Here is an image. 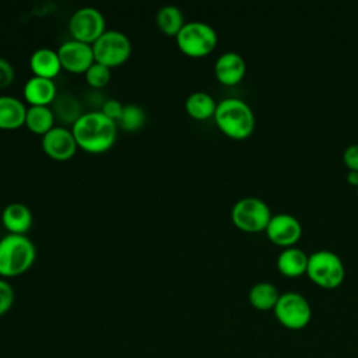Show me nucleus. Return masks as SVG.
<instances>
[{
	"label": "nucleus",
	"instance_id": "f257e3e1",
	"mask_svg": "<svg viewBox=\"0 0 358 358\" xmlns=\"http://www.w3.org/2000/svg\"><path fill=\"white\" fill-rule=\"evenodd\" d=\"M78 148L101 154L108 151L117 138V123L98 110L84 112L71 126Z\"/></svg>",
	"mask_w": 358,
	"mask_h": 358
},
{
	"label": "nucleus",
	"instance_id": "f03ea898",
	"mask_svg": "<svg viewBox=\"0 0 358 358\" xmlns=\"http://www.w3.org/2000/svg\"><path fill=\"white\" fill-rule=\"evenodd\" d=\"M214 120L218 129L234 140L248 138L255 130V113L239 98H224L217 103Z\"/></svg>",
	"mask_w": 358,
	"mask_h": 358
},
{
	"label": "nucleus",
	"instance_id": "7ed1b4c3",
	"mask_svg": "<svg viewBox=\"0 0 358 358\" xmlns=\"http://www.w3.org/2000/svg\"><path fill=\"white\" fill-rule=\"evenodd\" d=\"M36 248L27 235L7 234L0 239V277L21 275L31 268Z\"/></svg>",
	"mask_w": 358,
	"mask_h": 358
},
{
	"label": "nucleus",
	"instance_id": "20e7f679",
	"mask_svg": "<svg viewBox=\"0 0 358 358\" xmlns=\"http://www.w3.org/2000/svg\"><path fill=\"white\" fill-rule=\"evenodd\" d=\"M175 39L179 50L186 56L203 57L215 49L218 35L207 22L187 21Z\"/></svg>",
	"mask_w": 358,
	"mask_h": 358
},
{
	"label": "nucleus",
	"instance_id": "39448f33",
	"mask_svg": "<svg viewBox=\"0 0 358 358\" xmlns=\"http://www.w3.org/2000/svg\"><path fill=\"white\" fill-rule=\"evenodd\" d=\"M306 274L316 285L324 289H333L343 282L345 268L337 253L331 250H316L309 255Z\"/></svg>",
	"mask_w": 358,
	"mask_h": 358
},
{
	"label": "nucleus",
	"instance_id": "423d86ee",
	"mask_svg": "<svg viewBox=\"0 0 358 358\" xmlns=\"http://www.w3.org/2000/svg\"><path fill=\"white\" fill-rule=\"evenodd\" d=\"M271 217L268 204L264 200L252 196L239 199L231 210L234 225L245 232L266 231Z\"/></svg>",
	"mask_w": 358,
	"mask_h": 358
},
{
	"label": "nucleus",
	"instance_id": "0eeeda50",
	"mask_svg": "<svg viewBox=\"0 0 358 358\" xmlns=\"http://www.w3.org/2000/svg\"><path fill=\"white\" fill-rule=\"evenodd\" d=\"M95 62L106 67H117L123 64L131 55V42L129 36L117 29H106L92 43Z\"/></svg>",
	"mask_w": 358,
	"mask_h": 358
},
{
	"label": "nucleus",
	"instance_id": "6e6552de",
	"mask_svg": "<svg viewBox=\"0 0 358 358\" xmlns=\"http://www.w3.org/2000/svg\"><path fill=\"white\" fill-rule=\"evenodd\" d=\"M273 310L275 319L289 330H301L312 319V308L308 299L295 291L282 292Z\"/></svg>",
	"mask_w": 358,
	"mask_h": 358
},
{
	"label": "nucleus",
	"instance_id": "1a4fd4ad",
	"mask_svg": "<svg viewBox=\"0 0 358 358\" xmlns=\"http://www.w3.org/2000/svg\"><path fill=\"white\" fill-rule=\"evenodd\" d=\"M106 31L103 14L91 6H84L73 11L69 20L71 39L92 45Z\"/></svg>",
	"mask_w": 358,
	"mask_h": 358
},
{
	"label": "nucleus",
	"instance_id": "9d476101",
	"mask_svg": "<svg viewBox=\"0 0 358 358\" xmlns=\"http://www.w3.org/2000/svg\"><path fill=\"white\" fill-rule=\"evenodd\" d=\"M41 144L43 152L55 161H69L78 150L71 129L62 124H56L48 133H45Z\"/></svg>",
	"mask_w": 358,
	"mask_h": 358
},
{
	"label": "nucleus",
	"instance_id": "9b49d317",
	"mask_svg": "<svg viewBox=\"0 0 358 358\" xmlns=\"http://www.w3.org/2000/svg\"><path fill=\"white\" fill-rule=\"evenodd\" d=\"M57 55L62 63V69L74 74H84L95 62L92 45L76 39L63 42L57 48Z\"/></svg>",
	"mask_w": 358,
	"mask_h": 358
},
{
	"label": "nucleus",
	"instance_id": "f8f14e48",
	"mask_svg": "<svg viewBox=\"0 0 358 358\" xmlns=\"http://www.w3.org/2000/svg\"><path fill=\"white\" fill-rule=\"evenodd\" d=\"M266 235L273 243L289 248L301 239L302 225L294 215L280 213L271 217L266 228Z\"/></svg>",
	"mask_w": 358,
	"mask_h": 358
},
{
	"label": "nucleus",
	"instance_id": "ddd939ff",
	"mask_svg": "<svg viewBox=\"0 0 358 358\" xmlns=\"http://www.w3.org/2000/svg\"><path fill=\"white\" fill-rule=\"evenodd\" d=\"M215 78L224 85L241 83L246 74V62L236 52L221 53L214 63Z\"/></svg>",
	"mask_w": 358,
	"mask_h": 358
},
{
	"label": "nucleus",
	"instance_id": "4468645a",
	"mask_svg": "<svg viewBox=\"0 0 358 358\" xmlns=\"http://www.w3.org/2000/svg\"><path fill=\"white\" fill-rule=\"evenodd\" d=\"M22 94L29 106H50L57 95V88L53 80L32 76L25 81Z\"/></svg>",
	"mask_w": 358,
	"mask_h": 358
},
{
	"label": "nucleus",
	"instance_id": "2eb2a0df",
	"mask_svg": "<svg viewBox=\"0 0 358 358\" xmlns=\"http://www.w3.org/2000/svg\"><path fill=\"white\" fill-rule=\"evenodd\" d=\"M31 208L21 201L8 203L1 211V224L7 229V234L25 235L32 227Z\"/></svg>",
	"mask_w": 358,
	"mask_h": 358
},
{
	"label": "nucleus",
	"instance_id": "dca6fc26",
	"mask_svg": "<svg viewBox=\"0 0 358 358\" xmlns=\"http://www.w3.org/2000/svg\"><path fill=\"white\" fill-rule=\"evenodd\" d=\"M29 67L34 76L53 80L62 70L57 50L45 46L35 49L29 56Z\"/></svg>",
	"mask_w": 358,
	"mask_h": 358
},
{
	"label": "nucleus",
	"instance_id": "f3484780",
	"mask_svg": "<svg viewBox=\"0 0 358 358\" xmlns=\"http://www.w3.org/2000/svg\"><path fill=\"white\" fill-rule=\"evenodd\" d=\"M27 106L13 95H0V129L14 130L25 124Z\"/></svg>",
	"mask_w": 358,
	"mask_h": 358
},
{
	"label": "nucleus",
	"instance_id": "a211bd4d",
	"mask_svg": "<svg viewBox=\"0 0 358 358\" xmlns=\"http://www.w3.org/2000/svg\"><path fill=\"white\" fill-rule=\"evenodd\" d=\"M309 255H306L302 249L289 246L284 248V250L277 257V268L285 277H299L306 274Z\"/></svg>",
	"mask_w": 358,
	"mask_h": 358
},
{
	"label": "nucleus",
	"instance_id": "6ab92c4d",
	"mask_svg": "<svg viewBox=\"0 0 358 358\" xmlns=\"http://www.w3.org/2000/svg\"><path fill=\"white\" fill-rule=\"evenodd\" d=\"M50 108L55 115V119L59 120L62 126H66V127L67 124L73 126L78 120V117L84 113L80 99L67 92L57 94Z\"/></svg>",
	"mask_w": 358,
	"mask_h": 358
},
{
	"label": "nucleus",
	"instance_id": "aec40b11",
	"mask_svg": "<svg viewBox=\"0 0 358 358\" xmlns=\"http://www.w3.org/2000/svg\"><path fill=\"white\" fill-rule=\"evenodd\" d=\"M215 99L206 91H193L185 99V109L189 116L196 120H206L214 117L217 109Z\"/></svg>",
	"mask_w": 358,
	"mask_h": 358
},
{
	"label": "nucleus",
	"instance_id": "412c9836",
	"mask_svg": "<svg viewBox=\"0 0 358 358\" xmlns=\"http://www.w3.org/2000/svg\"><path fill=\"white\" fill-rule=\"evenodd\" d=\"M280 291L277 287L271 282L267 281H260L256 282L250 289H249V302L250 305L257 309V310H271L274 309L278 298H280Z\"/></svg>",
	"mask_w": 358,
	"mask_h": 358
},
{
	"label": "nucleus",
	"instance_id": "4be33fe9",
	"mask_svg": "<svg viewBox=\"0 0 358 358\" xmlns=\"http://www.w3.org/2000/svg\"><path fill=\"white\" fill-rule=\"evenodd\" d=\"M155 22L159 31L168 36H176L186 24L182 10L173 4L162 6L157 11Z\"/></svg>",
	"mask_w": 358,
	"mask_h": 358
},
{
	"label": "nucleus",
	"instance_id": "5701e85b",
	"mask_svg": "<svg viewBox=\"0 0 358 358\" xmlns=\"http://www.w3.org/2000/svg\"><path fill=\"white\" fill-rule=\"evenodd\" d=\"M55 115L50 106H28L25 115L27 129L35 134L43 136L56 124Z\"/></svg>",
	"mask_w": 358,
	"mask_h": 358
},
{
	"label": "nucleus",
	"instance_id": "b1692460",
	"mask_svg": "<svg viewBox=\"0 0 358 358\" xmlns=\"http://www.w3.org/2000/svg\"><path fill=\"white\" fill-rule=\"evenodd\" d=\"M144 123H145V112L140 105L137 103L124 105L122 116L117 122V126H120L126 131H136L141 129Z\"/></svg>",
	"mask_w": 358,
	"mask_h": 358
},
{
	"label": "nucleus",
	"instance_id": "393cba45",
	"mask_svg": "<svg viewBox=\"0 0 358 358\" xmlns=\"http://www.w3.org/2000/svg\"><path fill=\"white\" fill-rule=\"evenodd\" d=\"M84 77L90 87L98 90V88H103L110 81L112 73H110V69L106 67L105 64L94 62L90 66V69L84 73Z\"/></svg>",
	"mask_w": 358,
	"mask_h": 358
},
{
	"label": "nucleus",
	"instance_id": "a878e982",
	"mask_svg": "<svg viewBox=\"0 0 358 358\" xmlns=\"http://www.w3.org/2000/svg\"><path fill=\"white\" fill-rule=\"evenodd\" d=\"M14 288L6 278H0V316L6 315L14 303Z\"/></svg>",
	"mask_w": 358,
	"mask_h": 358
},
{
	"label": "nucleus",
	"instance_id": "bb28decb",
	"mask_svg": "<svg viewBox=\"0 0 358 358\" xmlns=\"http://www.w3.org/2000/svg\"><path fill=\"white\" fill-rule=\"evenodd\" d=\"M123 108H124V105H123L120 101H117V99H115V98H108V99H105V101L102 102L101 112L105 113L109 119H112V120H115V122L117 123L119 119H120V116H122Z\"/></svg>",
	"mask_w": 358,
	"mask_h": 358
},
{
	"label": "nucleus",
	"instance_id": "cd10ccee",
	"mask_svg": "<svg viewBox=\"0 0 358 358\" xmlns=\"http://www.w3.org/2000/svg\"><path fill=\"white\" fill-rule=\"evenodd\" d=\"M15 78V70L13 64L3 56H0V90L8 87Z\"/></svg>",
	"mask_w": 358,
	"mask_h": 358
},
{
	"label": "nucleus",
	"instance_id": "c85d7f7f",
	"mask_svg": "<svg viewBox=\"0 0 358 358\" xmlns=\"http://www.w3.org/2000/svg\"><path fill=\"white\" fill-rule=\"evenodd\" d=\"M343 161L348 171H358V143L351 144L344 150Z\"/></svg>",
	"mask_w": 358,
	"mask_h": 358
},
{
	"label": "nucleus",
	"instance_id": "c756f323",
	"mask_svg": "<svg viewBox=\"0 0 358 358\" xmlns=\"http://www.w3.org/2000/svg\"><path fill=\"white\" fill-rule=\"evenodd\" d=\"M347 182L351 186L358 187V171H348L347 172Z\"/></svg>",
	"mask_w": 358,
	"mask_h": 358
},
{
	"label": "nucleus",
	"instance_id": "7c9ffc66",
	"mask_svg": "<svg viewBox=\"0 0 358 358\" xmlns=\"http://www.w3.org/2000/svg\"><path fill=\"white\" fill-rule=\"evenodd\" d=\"M357 196H358V187H357Z\"/></svg>",
	"mask_w": 358,
	"mask_h": 358
}]
</instances>
